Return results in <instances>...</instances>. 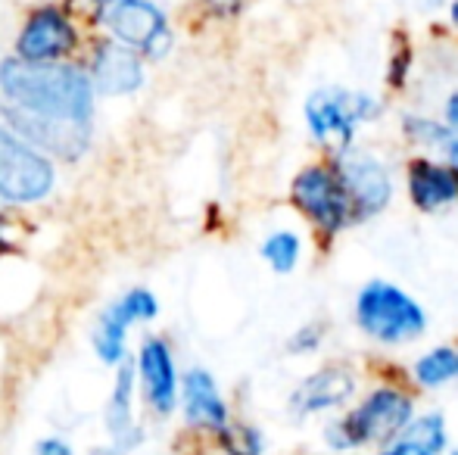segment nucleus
<instances>
[{
	"label": "nucleus",
	"instance_id": "4be33fe9",
	"mask_svg": "<svg viewBox=\"0 0 458 455\" xmlns=\"http://www.w3.org/2000/svg\"><path fill=\"white\" fill-rule=\"evenodd\" d=\"M405 128H409V134H415V138H421V140H430V144H449V140H453L446 128L434 125V122H428V119H409Z\"/></svg>",
	"mask_w": 458,
	"mask_h": 455
},
{
	"label": "nucleus",
	"instance_id": "4468645a",
	"mask_svg": "<svg viewBox=\"0 0 458 455\" xmlns=\"http://www.w3.org/2000/svg\"><path fill=\"white\" fill-rule=\"evenodd\" d=\"M352 390H356V381H352L350 371L325 368L300 383V390L293 393V409L300 415L325 412V409H334L350 400Z\"/></svg>",
	"mask_w": 458,
	"mask_h": 455
},
{
	"label": "nucleus",
	"instance_id": "f257e3e1",
	"mask_svg": "<svg viewBox=\"0 0 458 455\" xmlns=\"http://www.w3.org/2000/svg\"><path fill=\"white\" fill-rule=\"evenodd\" d=\"M0 88L25 113L81 122V125L91 115V81L72 66L4 60L0 63Z\"/></svg>",
	"mask_w": 458,
	"mask_h": 455
},
{
	"label": "nucleus",
	"instance_id": "2eb2a0df",
	"mask_svg": "<svg viewBox=\"0 0 458 455\" xmlns=\"http://www.w3.org/2000/svg\"><path fill=\"white\" fill-rule=\"evenodd\" d=\"M184 412L187 421L197 427H209V431H222L228 425V409L218 393L216 381L206 375L203 368L187 371L184 377Z\"/></svg>",
	"mask_w": 458,
	"mask_h": 455
},
{
	"label": "nucleus",
	"instance_id": "b1692460",
	"mask_svg": "<svg viewBox=\"0 0 458 455\" xmlns=\"http://www.w3.org/2000/svg\"><path fill=\"white\" fill-rule=\"evenodd\" d=\"M38 455H72V446L63 443V440H56V437H47L38 443Z\"/></svg>",
	"mask_w": 458,
	"mask_h": 455
},
{
	"label": "nucleus",
	"instance_id": "39448f33",
	"mask_svg": "<svg viewBox=\"0 0 458 455\" xmlns=\"http://www.w3.org/2000/svg\"><path fill=\"white\" fill-rule=\"evenodd\" d=\"M293 203L327 234H337L356 222V209H352L344 181L327 169L300 172L293 181Z\"/></svg>",
	"mask_w": 458,
	"mask_h": 455
},
{
	"label": "nucleus",
	"instance_id": "9b49d317",
	"mask_svg": "<svg viewBox=\"0 0 458 455\" xmlns=\"http://www.w3.org/2000/svg\"><path fill=\"white\" fill-rule=\"evenodd\" d=\"M138 371H140L147 402L153 406V412L169 415L178 400V377H175V362H172L169 346L163 341H147L140 346Z\"/></svg>",
	"mask_w": 458,
	"mask_h": 455
},
{
	"label": "nucleus",
	"instance_id": "a878e982",
	"mask_svg": "<svg viewBox=\"0 0 458 455\" xmlns=\"http://www.w3.org/2000/svg\"><path fill=\"white\" fill-rule=\"evenodd\" d=\"M446 122H449V128H455L458 131V94H453L449 104H446Z\"/></svg>",
	"mask_w": 458,
	"mask_h": 455
},
{
	"label": "nucleus",
	"instance_id": "7ed1b4c3",
	"mask_svg": "<svg viewBox=\"0 0 458 455\" xmlns=\"http://www.w3.org/2000/svg\"><path fill=\"white\" fill-rule=\"evenodd\" d=\"M411 421V400L399 390H377L371 393L356 412L346 415L340 425L327 431L337 450H356V446L374 443V440H390Z\"/></svg>",
	"mask_w": 458,
	"mask_h": 455
},
{
	"label": "nucleus",
	"instance_id": "f03ea898",
	"mask_svg": "<svg viewBox=\"0 0 458 455\" xmlns=\"http://www.w3.org/2000/svg\"><path fill=\"white\" fill-rule=\"evenodd\" d=\"M356 322L368 337L380 343H403L424 331V309L399 287L371 281L356 299Z\"/></svg>",
	"mask_w": 458,
	"mask_h": 455
},
{
	"label": "nucleus",
	"instance_id": "cd10ccee",
	"mask_svg": "<svg viewBox=\"0 0 458 455\" xmlns=\"http://www.w3.org/2000/svg\"><path fill=\"white\" fill-rule=\"evenodd\" d=\"M453 22L458 25V0H455V4H453Z\"/></svg>",
	"mask_w": 458,
	"mask_h": 455
},
{
	"label": "nucleus",
	"instance_id": "20e7f679",
	"mask_svg": "<svg viewBox=\"0 0 458 455\" xmlns=\"http://www.w3.org/2000/svg\"><path fill=\"white\" fill-rule=\"evenodd\" d=\"M374 113H377V104L368 94L321 91L312 94L306 104V122L312 128V134L337 153L350 150L356 125L371 119Z\"/></svg>",
	"mask_w": 458,
	"mask_h": 455
},
{
	"label": "nucleus",
	"instance_id": "f8f14e48",
	"mask_svg": "<svg viewBox=\"0 0 458 455\" xmlns=\"http://www.w3.org/2000/svg\"><path fill=\"white\" fill-rule=\"evenodd\" d=\"M16 128H22L29 138H35L38 144L50 147V150L63 153V156H79L88 147V128L81 122L69 119H50V115H35V113H10Z\"/></svg>",
	"mask_w": 458,
	"mask_h": 455
},
{
	"label": "nucleus",
	"instance_id": "0eeeda50",
	"mask_svg": "<svg viewBox=\"0 0 458 455\" xmlns=\"http://www.w3.org/2000/svg\"><path fill=\"white\" fill-rule=\"evenodd\" d=\"M106 22L122 41L134 44L150 56H163L172 44L163 10L150 0H109Z\"/></svg>",
	"mask_w": 458,
	"mask_h": 455
},
{
	"label": "nucleus",
	"instance_id": "dca6fc26",
	"mask_svg": "<svg viewBox=\"0 0 458 455\" xmlns=\"http://www.w3.org/2000/svg\"><path fill=\"white\" fill-rule=\"evenodd\" d=\"M94 85L100 94H131L140 88L144 72L134 54H128L125 47L115 44H103L94 56Z\"/></svg>",
	"mask_w": 458,
	"mask_h": 455
},
{
	"label": "nucleus",
	"instance_id": "ddd939ff",
	"mask_svg": "<svg viewBox=\"0 0 458 455\" xmlns=\"http://www.w3.org/2000/svg\"><path fill=\"white\" fill-rule=\"evenodd\" d=\"M409 194L418 209L434 213L440 206L458 200V175L455 169H443L428 159H415L409 169Z\"/></svg>",
	"mask_w": 458,
	"mask_h": 455
},
{
	"label": "nucleus",
	"instance_id": "423d86ee",
	"mask_svg": "<svg viewBox=\"0 0 458 455\" xmlns=\"http://www.w3.org/2000/svg\"><path fill=\"white\" fill-rule=\"evenodd\" d=\"M54 188V169L44 156L0 131V197L13 203H35Z\"/></svg>",
	"mask_w": 458,
	"mask_h": 455
},
{
	"label": "nucleus",
	"instance_id": "f3484780",
	"mask_svg": "<svg viewBox=\"0 0 458 455\" xmlns=\"http://www.w3.org/2000/svg\"><path fill=\"white\" fill-rule=\"evenodd\" d=\"M131 393H134V368L131 365H122L119 375H115V390L113 400H109L106 409V427L113 434L115 452H125L138 443V431L131 425Z\"/></svg>",
	"mask_w": 458,
	"mask_h": 455
},
{
	"label": "nucleus",
	"instance_id": "412c9836",
	"mask_svg": "<svg viewBox=\"0 0 458 455\" xmlns=\"http://www.w3.org/2000/svg\"><path fill=\"white\" fill-rule=\"evenodd\" d=\"M405 440L411 443L424 446L428 452H440L446 446V427H443V418L440 415H428V418H418L405 427Z\"/></svg>",
	"mask_w": 458,
	"mask_h": 455
},
{
	"label": "nucleus",
	"instance_id": "6e6552de",
	"mask_svg": "<svg viewBox=\"0 0 458 455\" xmlns=\"http://www.w3.org/2000/svg\"><path fill=\"white\" fill-rule=\"evenodd\" d=\"M157 312H159V306L150 291L125 293L119 303H113L103 312L100 324H97V334H94L97 356L106 365H119L122 356H125L128 328H131L134 322H150V318H157Z\"/></svg>",
	"mask_w": 458,
	"mask_h": 455
},
{
	"label": "nucleus",
	"instance_id": "9d476101",
	"mask_svg": "<svg viewBox=\"0 0 458 455\" xmlns=\"http://www.w3.org/2000/svg\"><path fill=\"white\" fill-rule=\"evenodd\" d=\"M72 29H69V19L60 10L47 6V10H38L29 19L25 31L19 35V56L25 63H47L63 56L66 50H72Z\"/></svg>",
	"mask_w": 458,
	"mask_h": 455
},
{
	"label": "nucleus",
	"instance_id": "1a4fd4ad",
	"mask_svg": "<svg viewBox=\"0 0 458 455\" xmlns=\"http://www.w3.org/2000/svg\"><path fill=\"white\" fill-rule=\"evenodd\" d=\"M340 181H344L346 194L352 200V209H356V219H371L380 209L390 203L393 184L386 169L368 153H350L346 150L340 156Z\"/></svg>",
	"mask_w": 458,
	"mask_h": 455
},
{
	"label": "nucleus",
	"instance_id": "a211bd4d",
	"mask_svg": "<svg viewBox=\"0 0 458 455\" xmlns=\"http://www.w3.org/2000/svg\"><path fill=\"white\" fill-rule=\"evenodd\" d=\"M455 375H458V352L449 350V346H440V350L428 352V356H421L415 365V377L424 387H440V383L453 381Z\"/></svg>",
	"mask_w": 458,
	"mask_h": 455
},
{
	"label": "nucleus",
	"instance_id": "aec40b11",
	"mask_svg": "<svg viewBox=\"0 0 458 455\" xmlns=\"http://www.w3.org/2000/svg\"><path fill=\"white\" fill-rule=\"evenodd\" d=\"M218 443L228 455H262V437L250 425H225L218 431Z\"/></svg>",
	"mask_w": 458,
	"mask_h": 455
},
{
	"label": "nucleus",
	"instance_id": "5701e85b",
	"mask_svg": "<svg viewBox=\"0 0 458 455\" xmlns=\"http://www.w3.org/2000/svg\"><path fill=\"white\" fill-rule=\"evenodd\" d=\"M318 341H321V328H302L300 334L293 337V341H290V350L293 352H302V350H315V346H318Z\"/></svg>",
	"mask_w": 458,
	"mask_h": 455
},
{
	"label": "nucleus",
	"instance_id": "6ab92c4d",
	"mask_svg": "<svg viewBox=\"0 0 458 455\" xmlns=\"http://www.w3.org/2000/svg\"><path fill=\"white\" fill-rule=\"evenodd\" d=\"M262 256H266L275 272H293V265L300 262V237L293 231H277V234H272L262 243Z\"/></svg>",
	"mask_w": 458,
	"mask_h": 455
},
{
	"label": "nucleus",
	"instance_id": "bb28decb",
	"mask_svg": "<svg viewBox=\"0 0 458 455\" xmlns=\"http://www.w3.org/2000/svg\"><path fill=\"white\" fill-rule=\"evenodd\" d=\"M449 159H453V169H455V175H458V138L455 140H449Z\"/></svg>",
	"mask_w": 458,
	"mask_h": 455
},
{
	"label": "nucleus",
	"instance_id": "393cba45",
	"mask_svg": "<svg viewBox=\"0 0 458 455\" xmlns=\"http://www.w3.org/2000/svg\"><path fill=\"white\" fill-rule=\"evenodd\" d=\"M384 455H434V452H428L424 446H418V443H411V440L403 437L393 450H386Z\"/></svg>",
	"mask_w": 458,
	"mask_h": 455
}]
</instances>
